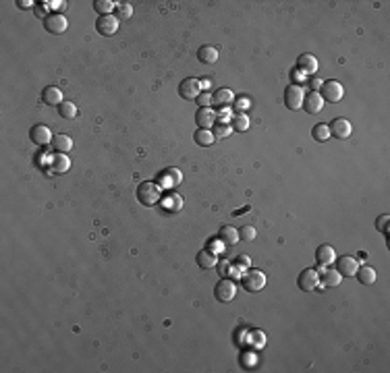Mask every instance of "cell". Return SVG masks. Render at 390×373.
Here are the masks:
<instances>
[{
    "mask_svg": "<svg viewBox=\"0 0 390 373\" xmlns=\"http://www.w3.org/2000/svg\"><path fill=\"white\" fill-rule=\"evenodd\" d=\"M322 280L326 286H338L343 276L336 272V270H322Z\"/></svg>",
    "mask_w": 390,
    "mask_h": 373,
    "instance_id": "4316f807",
    "label": "cell"
},
{
    "mask_svg": "<svg viewBox=\"0 0 390 373\" xmlns=\"http://www.w3.org/2000/svg\"><path fill=\"white\" fill-rule=\"evenodd\" d=\"M315 259H318L320 265H330V263L336 259L334 249H332L330 245H320L318 251H315Z\"/></svg>",
    "mask_w": 390,
    "mask_h": 373,
    "instance_id": "d6986e66",
    "label": "cell"
},
{
    "mask_svg": "<svg viewBox=\"0 0 390 373\" xmlns=\"http://www.w3.org/2000/svg\"><path fill=\"white\" fill-rule=\"evenodd\" d=\"M303 108L309 112V114H318V112H322V108H324V100H322V96L318 91H309L307 96L303 98Z\"/></svg>",
    "mask_w": 390,
    "mask_h": 373,
    "instance_id": "e0dca14e",
    "label": "cell"
},
{
    "mask_svg": "<svg viewBox=\"0 0 390 373\" xmlns=\"http://www.w3.org/2000/svg\"><path fill=\"white\" fill-rule=\"evenodd\" d=\"M318 282H320V274H318L315 270H311V268L303 270V272L299 274V280H297L299 288L305 290V292H311V290L318 286Z\"/></svg>",
    "mask_w": 390,
    "mask_h": 373,
    "instance_id": "8fae6325",
    "label": "cell"
},
{
    "mask_svg": "<svg viewBox=\"0 0 390 373\" xmlns=\"http://www.w3.org/2000/svg\"><path fill=\"white\" fill-rule=\"evenodd\" d=\"M162 197V189L156 182H141L137 186V199L143 205H156Z\"/></svg>",
    "mask_w": 390,
    "mask_h": 373,
    "instance_id": "6da1fadb",
    "label": "cell"
},
{
    "mask_svg": "<svg viewBox=\"0 0 390 373\" xmlns=\"http://www.w3.org/2000/svg\"><path fill=\"white\" fill-rule=\"evenodd\" d=\"M290 77H292V81H295V85H299V83L303 81V77H301L297 71H292V73H290Z\"/></svg>",
    "mask_w": 390,
    "mask_h": 373,
    "instance_id": "7bdbcfd3",
    "label": "cell"
},
{
    "mask_svg": "<svg viewBox=\"0 0 390 373\" xmlns=\"http://www.w3.org/2000/svg\"><path fill=\"white\" fill-rule=\"evenodd\" d=\"M297 69L303 75H315L318 73V58L313 54H301L297 60Z\"/></svg>",
    "mask_w": 390,
    "mask_h": 373,
    "instance_id": "9a60e30c",
    "label": "cell"
},
{
    "mask_svg": "<svg viewBox=\"0 0 390 373\" xmlns=\"http://www.w3.org/2000/svg\"><path fill=\"white\" fill-rule=\"evenodd\" d=\"M320 96L324 102H340L345 96V87L338 81H324L320 87Z\"/></svg>",
    "mask_w": 390,
    "mask_h": 373,
    "instance_id": "3957f363",
    "label": "cell"
},
{
    "mask_svg": "<svg viewBox=\"0 0 390 373\" xmlns=\"http://www.w3.org/2000/svg\"><path fill=\"white\" fill-rule=\"evenodd\" d=\"M216 112L212 108H200L195 112V122L200 124V129H212L216 124Z\"/></svg>",
    "mask_w": 390,
    "mask_h": 373,
    "instance_id": "5bb4252c",
    "label": "cell"
},
{
    "mask_svg": "<svg viewBox=\"0 0 390 373\" xmlns=\"http://www.w3.org/2000/svg\"><path fill=\"white\" fill-rule=\"evenodd\" d=\"M118 19L116 17H112V15H102L100 19L95 21V29H98V34L100 36H104V38H110V36H114L116 31H118Z\"/></svg>",
    "mask_w": 390,
    "mask_h": 373,
    "instance_id": "52a82bcc",
    "label": "cell"
},
{
    "mask_svg": "<svg viewBox=\"0 0 390 373\" xmlns=\"http://www.w3.org/2000/svg\"><path fill=\"white\" fill-rule=\"evenodd\" d=\"M357 278H359V282L363 284V286H372L374 282H376V270L374 268H370V265H361L359 270H357V274H355Z\"/></svg>",
    "mask_w": 390,
    "mask_h": 373,
    "instance_id": "7402d4cb",
    "label": "cell"
},
{
    "mask_svg": "<svg viewBox=\"0 0 390 373\" xmlns=\"http://www.w3.org/2000/svg\"><path fill=\"white\" fill-rule=\"evenodd\" d=\"M311 135H313V139L315 141H328L330 139V129H328V124H315L313 127V131H311Z\"/></svg>",
    "mask_w": 390,
    "mask_h": 373,
    "instance_id": "f546056e",
    "label": "cell"
},
{
    "mask_svg": "<svg viewBox=\"0 0 390 373\" xmlns=\"http://www.w3.org/2000/svg\"><path fill=\"white\" fill-rule=\"evenodd\" d=\"M44 27H46V31H50V34L58 36V34H64V31H67L69 21L64 19V15H60V13H52V15H48L44 19Z\"/></svg>",
    "mask_w": 390,
    "mask_h": 373,
    "instance_id": "ba28073f",
    "label": "cell"
},
{
    "mask_svg": "<svg viewBox=\"0 0 390 373\" xmlns=\"http://www.w3.org/2000/svg\"><path fill=\"white\" fill-rule=\"evenodd\" d=\"M330 137H336V139H347V137H351V133H353V127H351V122L347 120V118H334L332 122H330Z\"/></svg>",
    "mask_w": 390,
    "mask_h": 373,
    "instance_id": "30bf717a",
    "label": "cell"
},
{
    "mask_svg": "<svg viewBox=\"0 0 390 373\" xmlns=\"http://www.w3.org/2000/svg\"><path fill=\"white\" fill-rule=\"evenodd\" d=\"M255 234H257V230H255L253 226H249V224H247V226H243V228L239 230V236H241L243 241H253V238H255Z\"/></svg>",
    "mask_w": 390,
    "mask_h": 373,
    "instance_id": "e575fe53",
    "label": "cell"
},
{
    "mask_svg": "<svg viewBox=\"0 0 390 373\" xmlns=\"http://www.w3.org/2000/svg\"><path fill=\"white\" fill-rule=\"evenodd\" d=\"M71 166V160L67 158V153H56L52 158V170L54 172H67Z\"/></svg>",
    "mask_w": 390,
    "mask_h": 373,
    "instance_id": "d4e9b609",
    "label": "cell"
},
{
    "mask_svg": "<svg viewBox=\"0 0 390 373\" xmlns=\"http://www.w3.org/2000/svg\"><path fill=\"white\" fill-rule=\"evenodd\" d=\"M183 180V174L179 168H166L164 172H162L158 176V182H160V189H175V186H179Z\"/></svg>",
    "mask_w": 390,
    "mask_h": 373,
    "instance_id": "9c48e42d",
    "label": "cell"
},
{
    "mask_svg": "<svg viewBox=\"0 0 390 373\" xmlns=\"http://www.w3.org/2000/svg\"><path fill=\"white\" fill-rule=\"evenodd\" d=\"M237 295V284L233 282L231 278H222L220 282L216 284L214 288V297L220 301V303H231Z\"/></svg>",
    "mask_w": 390,
    "mask_h": 373,
    "instance_id": "277c9868",
    "label": "cell"
},
{
    "mask_svg": "<svg viewBox=\"0 0 390 373\" xmlns=\"http://www.w3.org/2000/svg\"><path fill=\"white\" fill-rule=\"evenodd\" d=\"M322 83H324V81H322V79H318V77H311V79H309V83H307V85H309V87H311V91H315V89H320V87H322Z\"/></svg>",
    "mask_w": 390,
    "mask_h": 373,
    "instance_id": "60d3db41",
    "label": "cell"
},
{
    "mask_svg": "<svg viewBox=\"0 0 390 373\" xmlns=\"http://www.w3.org/2000/svg\"><path fill=\"white\" fill-rule=\"evenodd\" d=\"M52 147H54L56 153H69L73 149V139L69 135H54Z\"/></svg>",
    "mask_w": 390,
    "mask_h": 373,
    "instance_id": "ffe728a7",
    "label": "cell"
},
{
    "mask_svg": "<svg viewBox=\"0 0 390 373\" xmlns=\"http://www.w3.org/2000/svg\"><path fill=\"white\" fill-rule=\"evenodd\" d=\"M212 98H214V104L220 106V108H226L229 104L235 102V96H233V91H231L229 87H220V89H216Z\"/></svg>",
    "mask_w": 390,
    "mask_h": 373,
    "instance_id": "ac0fdd59",
    "label": "cell"
},
{
    "mask_svg": "<svg viewBox=\"0 0 390 373\" xmlns=\"http://www.w3.org/2000/svg\"><path fill=\"white\" fill-rule=\"evenodd\" d=\"M251 106V102H249V98H237L235 100V110H239V112H243V110H247Z\"/></svg>",
    "mask_w": 390,
    "mask_h": 373,
    "instance_id": "f35d334b",
    "label": "cell"
},
{
    "mask_svg": "<svg viewBox=\"0 0 390 373\" xmlns=\"http://www.w3.org/2000/svg\"><path fill=\"white\" fill-rule=\"evenodd\" d=\"M388 222H390V216H380L378 218V222H376V226H378V230H382L384 234H388Z\"/></svg>",
    "mask_w": 390,
    "mask_h": 373,
    "instance_id": "8d00e7d4",
    "label": "cell"
},
{
    "mask_svg": "<svg viewBox=\"0 0 390 373\" xmlns=\"http://www.w3.org/2000/svg\"><path fill=\"white\" fill-rule=\"evenodd\" d=\"M212 133H214V137H218V139H226V137L231 135L229 122H220V120H216V124L212 127Z\"/></svg>",
    "mask_w": 390,
    "mask_h": 373,
    "instance_id": "1f68e13d",
    "label": "cell"
},
{
    "mask_svg": "<svg viewBox=\"0 0 390 373\" xmlns=\"http://www.w3.org/2000/svg\"><path fill=\"white\" fill-rule=\"evenodd\" d=\"M249 263H251V259H249L247 255H239V257L235 259V265H237L239 270H245V268H249Z\"/></svg>",
    "mask_w": 390,
    "mask_h": 373,
    "instance_id": "ab89813d",
    "label": "cell"
},
{
    "mask_svg": "<svg viewBox=\"0 0 390 373\" xmlns=\"http://www.w3.org/2000/svg\"><path fill=\"white\" fill-rule=\"evenodd\" d=\"M198 58H200V62H204V65H214L218 60V50L214 46H202L198 50Z\"/></svg>",
    "mask_w": 390,
    "mask_h": 373,
    "instance_id": "cb8c5ba5",
    "label": "cell"
},
{
    "mask_svg": "<svg viewBox=\"0 0 390 373\" xmlns=\"http://www.w3.org/2000/svg\"><path fill=\"white\" fill-rule=\"evenodd\" d=\"M303 98H305V93H303V87L301 85H288L284 89V106L288 110H297L303 106Z\"/></svg>",
    "mask_w": 390,
    "mask_h": 373,
    "instance_id": "5b68a950",
    "label": "cell"
},
{
    "mask_svg": "<svg viewBox=\"0 0 390 373\" xmlns=\"http://www.w3.org/2000/svg\"><path fill=\"white\" fill-rule=\"evenodd\" d=\"M58 114L62 118H75L77 116V106L73 102H62V104H58Z\"/></svg>",
    "mask_w": 390,
    "mask_h": 373,
    "instance_id": "4dcf8cb0",
    "label": "cell"
},
{
    "mask_svg": "<svg viewBox=\"0 0 390 373\" xmlns=\"http://www.w3.org/2000/svg\"><path fill=\"white\" fill-rule=\"evenodd\" d=\"M29 137H31V141L38 143V145H48V143H52V139H54L52 131L46 127V124H34V127H31V131H29Z\"/></svg>",
    "mask_w": 390,
    "mask_h": 373,
    "instance_id": "7c38bea8",
    "label": "cell"
},
{
    "mask_svg": "<svg viewBox=\"0 0 390 373\" xmlns=\"http://www.w3.org/2000/svg\"><path fill=\"white\" fill-rule=\"evenodd\" d=\"M241 282H243V288H245V290H249V292H259V290L266 286V274L259 272V270H249V272L243 274Z\"/></svg>",
    "mask_w": 390,
    "mask_h": 373,
    "instance_id": "7a4b0ae2",
    "label": "cell"
},
{
    "mask_svg": "<svg viewBox=\"0 0 390 373\" xmlns=\"http://www.w3.org/2000/svg\"><path fill=\"white\" fill-rule=\"evenodd\" d=\"M214 133L210 131V129H200L198 133H195V143L198 145H202V147H210L212 143H214Z\"/></svg>",
    "mask_w": 390,
    "mask_h": 373,
    "instance_id": "484cf974",
    "label": "cell"
},
{
    "mask_svg": "<svg viewBox=\"0 0 390 373\" xmlns=\"http://www.w3.org/2000/svg\"><path fill=\"white\" fill-rule=\"evenodd\" d=\"M56 11H64V9H67V3H60V0H56V3H50Z\"/></svg>",
    "mask_w": 390,
    "mask_h": 373,
    "instance_id": "b9f144b4",
    "label": "cell"
},
{
    "mask_svg": "<svg viewBox=\"0 0 390 373\" xmlns=\"http://www.w3.org/2000/svg\"><path fill=\"white\" fill-rule=\"evenodd\" d=\"M202 81L195 79V77H189V79H183L181 85H179V93L183 100H198L200 93H202Z\"/></svg>",
    "mask_w": 390,
    "mask_h": 373,
    "instance_id": "8992f818",
    "label": "cell"
},
{
    "mask_svg": "<svg viewBox=\"0 0 390 373\" xmlns=\"http://www.w3.org/2000/svg\"><path fill=\"white\" fill-rule=\"evenodd\" d=\"M164 207H166L168 211H177V209H181V207H183V199H181V197H177V195H173V197L164 199Z\"/></svg>",
    "mask_w": 390,
    "mask_h": 373,
    "instance_id": "836d02e7",
    "label": "cell"
},
{
    "mask_svg": "<svg viewBox=\"0 0 390 373\" xmlns=\"http://www.w3.org/2000/svg\"><path fill=\"white\" fill-rule=\"evenodd\" d=\"M93 9L102 15H112V11L116 9V3H112V0H95Z\"/></svg>",
    "mask_w": 390,
    "mask_h": 373,
    "instance_id": "f1b7e54d",
    "label": "cell"
},
{
    "mask_svg": "<svg viewBox=\"0 0 390 373\" xmlns=\"http://www.w3.org/2000/svg\"><path fill=\"white\" fill-rule=\"evenodd\" d=\"M42 100H44L46 104H54V106H58V104L64 102V100H62V91H60V87H54V85H50V87L44 89Z\"/></svg>",
    "mask_w": 390,
    "mask_h": 373,
    "instance_id": "44dd1931",
    "label": "cell"
},
{
    "mask_svg": "<svg viewBox=\"0 0 390 373\" xmlns=\"http://www.w3.org/2000/svg\"><path fill=\"white\" fill-rule=\"evenodd\" d=\"M233 129L239 131V133H243V131L249 129V118H247V114H239V116L233 120Z\"/></svg>",
    "mask_w": 390,
    "mask_h": 373,
    "instance_id": "d6a6232c",
    "label": "cell"
},
{
    "mask_svg": "<svg viewBox=\"0 0 390 373\" xmlns=\"http://www.w3.org/2000/svg\"><path fill=\"white\" fill-rule=\"evenodd\" d=\"M216 263H218L216 253L208 251V249H204V251H200V253H198V265H200L202 270H212Z\"/></svg>",
    "mask_w": 390,
    "mask_h": 373,
    "instance_id": "603a6c76",
    "label": "cell"
},
{
    "mask_svg": "<svg viewBox=\"0 0 390 373\" xmlns=\"http://www.w3.org/2000/svg\"><path fill=\"white\" fill-rule=\"evenodd\" d=\"M21 9H31V7H34V3H31V0H29V3H27V0H19V3H17Z\"/></svg>",
    "mask_w": 390,
    "mask_h": 373,
    "instance_id": "ee69618b",
    "label": "cell"
},
{
    "mask_svg": "<svg viewBox=\"0 0 390 373\" xmlns=\"http://www.w3.org/2000/svg\"><path fill=\"white\" fill-rule=\"evenodd\" d=\"M357 270H359V263H357V259H355V257L343 255V257H338V259H336V272H338L340 276L351 278V276H355V274H357Z\"/></svg>",
    "mask_w": 390,
    "mask_h": 373,
    "instance_id": "4fadbf2b",
    "label": "cell"
},
{
    "mask_svg": "<svg viewBox=\"0 0 390 373\" xmlns=\"http://www.w3.org/2000/svg\"><path fill=\"white\" fill-rule=\"evenodd\" d=\"M218 241H220L222 245H229V247H233V245H237V243L241 241V236H239V230H237L235 226L224 224V226L218 230Z\"/></svg>",
    "mask_w": 390,
    "mask_h": 373,
    "instance_id": "2e32d148",
    "label": "cell"
},
{
    "mask_svg": "<svg viewBox=\"0 0 390 373\" xmlns=\"http://www.w3.org/2000/svg\"><path fill=\"white\" fill-rule=\"evenodd\" d=\"M212 102H214V98H212V93H210V91H202V93H200L198 104H200L202 108H210Z\"/></svg>",
    "mask_w": 390,
    "mask_h": 373,
    "instance_id": "d590c367",
    "label": "cell"
},
{
    "mask_svg": "<svg viewBox=\"0 0 390 373\" xmlns=\"http://www.w3.org/2000/svg\"><path fill=\"white\" fill-rule=\"evenodd\" d=\"M231 270H233V265H231L229 261H220V263H218V272H220V276H222V278H229Z\"/></svg>",
    "mask_w": 390,
    "mask_h": 373,
    "instance_id": "74e56055",
    "label": "cell"
},
{
    "mask_svg": "<svg viewBox=\"0 0 390 373\" xmlns=\"http://www.w3.org/2000/svg\"><path fill=\"white\" fill-rule=\"evenodd\" d=\"M114 17L118 19V21H129L131 19V15H133V7L131 5H125V3H116V9H114Z\"/></svg>",
    "mask_w": 390,
    "mask_h": 373,
    "instance_id": "83f0119b",
    "label": "cell"
}]
</instances>
